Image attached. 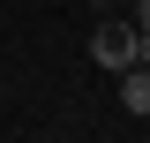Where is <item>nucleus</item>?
I'll return each mask as SVG.
<instances>
[{"mask_svg":"<svg viewBox=\"0 0 150 143\" xmlns=\"http://www.w3.org/2000/svg\"><path fill=\"white\" fill-rule=\"evenodd\" d=\"M90 60H98V68H105V75H120V68H135V23H98V30H90Z\"/></svg>","mask_w":150,"mask_h":143,"instance_id":"obj_1","label":"nucleus"},{"mask_svg":"<svg viewBox=\"0 0 150 143\" xmlns=\"http://www.w3.org/2000/svg\"><path fill=\"white\" fill-rule=\"evenodd\" d=\"M120 106H128V113H150V60L120 68Z\"/></svg>","mask_w":150,"mask_h":143,"instance_id":"obj_2","label":"nucleus"},{"mask_svg":"<svg viewBox=\"0 0 150 143\" xmlns=\"http://www.w3.org/2000/svg\"><path fill=\"white\" fill-rule=\"evenodd\" d=\"M135 30H150V0H135Z\"/></svg>","mask_w":150,"mask_h":143,"instance_id":"obj_3","label":"nucleus"}]
</instances>
